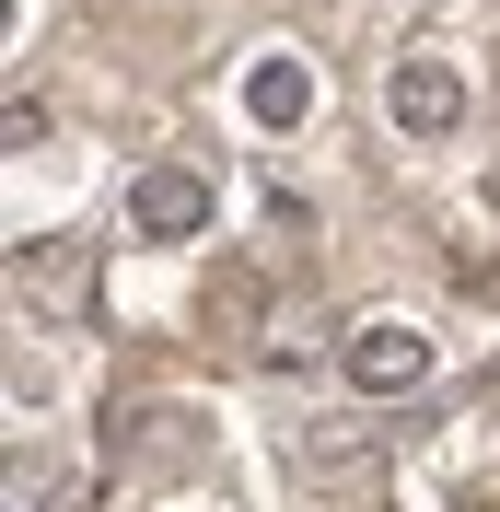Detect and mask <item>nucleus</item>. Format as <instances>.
<instances>
[{
  "label": "nucleus",
  "instance_id": "1",
  "mask_svg": "<svg viewBox=\"0 0 500 512\" xmlns=\"http://www.w3.org/2000/svg\"><path fill=\"white\" fill-rule=\"evenodd\" d=\"M338 373L361 384V396H419V384H431V326H407V315L349 326V338H338Z\"/></svg>",
  "mask_w": 500,
  "mask_h": 512
},
{
  "label": "nucleus",
  "instance_id": "2",
  "mask_svg": "<svg viewBox=\"0 0 500 512\" xmlns=\"http://www.w3.org/2000/svg\"><path fill=\"white\" fill-rule=\"evenodd\" d=\"M384 117H396L407 140H454V128H466V70L431 59V47H407V59L384 70Z\"/></svg>",
  "mask_w": 500,
  "mask_h": 512
},
{
  "label": "nucleus",
  "instance_id": "3",
  "mask_svg": "<svg viewBox=\"0 0 500 512\" xmlns=\"http://www.w3.org/2000/svg\"><path fill=\"white\" fill-rule=\"evenodd\" d=\"M128 233H140V245H198V233H210V175L140 163V175H128Z\"/></svg>",
  "mask_w": 500,
  "mask_h": 512
},
{
  "label": "nucleus",
  "instance_id": "4",
  "mask_svg": "<svg viewBox=\"0 0 500 512\" xmlns=\"http://www.w3.org/2000/svg\"><path fill=\"white\" fill-rule=\"evenodd\" d=\"M245 117H256V128H303V117H314V70H303V59H256V70H245Z\"/></svg>",
  "mask_w": 500,
  "mask_h": 512
},
{
  "label": "nucleus",
  "instance_id": "5",
  "mask_svg": "<svg viewBox=\"0 0 500 512\" xmlns=\"http://www.w3.org/2000/svg\"><path fill=\"white\" fill-rule=\"evenodd\" d=\"M489 198H500V163H489Z\"/></svg>",
  "mask_w": 500,
  "mask_h": 512
}]
</instances>
